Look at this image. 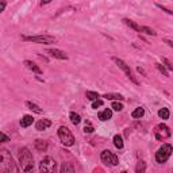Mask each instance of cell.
<instances>
[{
  "instance_id": "obj_26",
  "label": "cell",
  "mask_w": 173,
  "mask_h": 173,
  "mask_svg": "<svg viewBox=\"0 0 173 173\" xmlns=\"http://www.w3.org/2000/svg\"><path fill=\"white\" fill-rule=\"evenodd\" d=\"M142 33H145V34H147V35H153V37H154V35L157 34L154 30H152L150 27H146V26H142Z\"/></svg>"
},
{
  "instance_id": "obj_9",
  "label": "cell",
  "mask_w": 173,
  "mask_h": 173,
  "mask_svg": "<svg viewBox=\"0 0 173 173\" xmlns=\"http://www.w3.org/2000/svg\"><path fill=\"white\" fill-rule=\"evenodd\" d=\"M100 160L101 162H104L105 165H112V166H115L119 162V160H118V156L114 154L110 150H103L100 154Z\"/></svg>"
},
{
  "instance_id": "obj_6",
  "label": "cell",
  "mask_w": 173,
  "mask_h": 173,
  "mask_svg": "<svg viewBox=\"0 0 173 173\" xmlns=\"http://www.w3.org/2000/svg\"><path fill=\"white\" fill-rule=\"evenodd\" d=\"M39 171L43 173H49V172H56L57 171V164L52 157H45L41 162H39Z\"/></svg>"
},
{
  "instance_id": "obj_2",
  "label": "cell",
  "mask_w": 173,
  "mask_h": 173,
  "mask_svg": "<svg viewBox=\"0 0 173 173\" xmlns=\"http://www.w3.org/2000/svg\"><path fill=\"white\" fill-rule=\"evenodd\" d=\"M19 164L23 172H31L34 169V158L31 152L27 147H22L19 150Z\"/></svg>"
},
{
  "instance_id": "obj_12",
  "label": "cell",
  "mask_w": 173,
  "mask_h": 173,
  "mask_svg": "<svg viewBox=\"0 0 173 173\" xmlns=\"http://www.w3.org/2000/svg\"><path fill=\"white\" fill-rule=\"evenodd\" d=\"M123 22H124V25L126 26H129L130 29H133V30H135V31H138V33H142V26H139L138 23H135L134 21H130V19H123Z\"/></svg>"
},
{
  "instance_id": "obj_7",
  "label": "cell",
  "mask_w": 173,
  "mask_h": 173,
  "mask_svg": "<svg viewBox=\"0 0 173 173\" xmlns=\"http://www.w3.org/2000/svg\"><path fill=\"white\" fill-rule=\"evenodd\" d=\"M112 61L115 62V64L119 66V68L123 70V72L126 73V76H127L130 80H131L133 82H134V84H138V80H137V78L133 76V73H131V69H130V66L126 64V62L123 61V60H120V58H118V57H112Z\"/></svg>"
},
{
  "instance_id": "obj_23",
  "label": "cell",
  "mask_w": 173,
  "mask_h": 173,
  "mask_svg": "<svg viewBox=\"0 0 173 173\" xmlns=\"http://www.w3.org/2000/svg\"><path fill=\"white\" fill-rule=\"evenodd\" d=\"M145 171H146V164H145L143 161H139L138 165H137V168H135V172L137 173H143Z\"/></svg>"
},
{
  "instance_id": "obj_35",
  "label": "cell",
  "mask_w": 173,
  "mask_h": 173,
  "mask_svg": "<svg viewBox=\"0 0 173 173\" xmlns=\"http://www.w3.org/2000/svg\"><path fill=\"white\" fill-rule=\"evenodd\" d=\"M6 4H7V3H6V0H2V12L6 10Z\"/></svg>"
},
{
  "instance_id": "obj_8",
  "label": "cell",
  "mask_w": 173,
  "mask_h": 173,
  "mask_svg": "<svg viewBox=\"0 0 173 173\" xmlns=\"http://www.w3.org/2000/svg\"><path fill=\"white\" fill-rule=\"evenodd\" d=\"M154 134H156V138L158 139V141H164V139H166V138L171 137V130H169V127H168L166 124L160 123V124L156 126Z\"/></svg>"
},
{
  "instance_id": "obj_10",
  "label": "cell",
  "mask_w": 173,
  "mask_h": 173,
  "mask_svg": "<svg viewBox=\"0 0 173 173\" xmlns=\"http://www.w3.org/2000/svg\"><path fill=\"white\" fill-rule=\"evenodd\" d=\"M48 54L57 60H68V54L60 49H48Z\"/></svg>"
},
{
  "instance_id": "obj_21",
  "label": "cell",
  "mask_w": 173,
  "mask_h": 173,
  "mask_svg": "<svg viewBox=\"0 0 173 173\" xmlns=\"http://www.w3.org/2000/svg\"><path fill=\"white\" fill-rule=\"evenodd\" d=\"M26 105L29 107L31 111H34V112H37V114H42V108L41 107H38L37 104H34V103H31V101H27Z\"/></svg>"
},
{
  "instance_id": "obj_34",
  "label": "cell",
  "mask_w": 173,
  "mask_h": 173,
  "mask_svg": "<svg viewBox=\"0 0 173 173\" xmlns=\"http://www.w3.org/2000/svg\"><path fill=\"white\" fill-rule=\"evenodd\" d=\"M164 42H165V43H168V45L171 46V48H173V41H171V39H166V38H165V39H164Z\"/></svg>"
},
{
  "instance_id": "obj_15",
  "label": "cell",
  "mask_w": 173,
  "mask_h": 173,
  "mask_svg": "<svg viewBox=\"0 0 173 173\" xmlns=\"http://www.w3.org/2000/svg\"><path fill=\"white\" fill-rule=\"evenodd\" d=\"M33 122H34V118L33 116H31V115H25L21 119V126L26 129V127H29V126L33 124Z\"/></svg>"
},
{
  "instance_id": "obj_36",
  "label": "cell",
  "mask_w": 173,
  "mask_h": 173,
  "mask_svg": "<svg viewBox=\"0 0 173 173\" xmlns=\"http://www.w3.org/2000/svg\"><path fill=\"white\" fill-rule=\"evenodd\" d=\"M50 2H52V0H42V2H41V6H46V4H49Z\"/></svg>"
},
{
  "instance_id": "obj_37",
  "label": "cell",
  "mask_w": 173,
  "mask_h": 173,
  "mask_svg": "<svg viewBox=\"0 0 173 173\" xmlns=\"http://www.w3.org/2000/svg\"><path fill=\"white\" fill-rule=\"evenodd\" d=\"M137 70H138V72H139V73H142V74H143V76H146V73H145V70H143L142 68H139V66H138V68H137Z\"/></svg>"
},
{
  "instance_id": "obj_27",
  "label": "cell",
  "mask_w": 173,
  "mask_h": 173,
  "mask_svg": "<svg viewBox=\"0 0 173 173\" xmlns=\"http://www.w3.org/2000/svg\"><path fill=\"white\" fill-rule=\"evenodd\" d=\"M112 110H115V111H122V110H123V104L122 103H119V101H114L112 103Z\"/></svg>"
},
{
  "instance_id": "obj_31",
  "label": "cell",
  "mask_w": 173,
  "mask_h": 173,
  "mask_svg": "<svg viewBox=\"0 0 173 173\" xmlns=\"http://www.w3.org/2000/svg\"><path fill=\"white\" fill-rule=\"evenodd\" d=\"M100 105H103V100H100V99H96V100H93V103H92V108H97V107H100Z\"/></svg>"
},
{
  "instance_id": "obj_24",
  "label": "cell",
  "mask_w": 173,
  "mask_h": 173,
  "mask_svg": "<svg viewBox=\"0 0 173 173\" xmlns=\"http://www.w3.org/2000/svg\"><path fill=\"white\" fill-rule=\"evenodd\" d=\"M85 96L88 97L89 100H96V99H99V93L97 92H92V91H86V93H85Z\"/></svg>"
},
{
  "instance_id": "obj_28",
  "label": "cell",
  "mask_w": 173,
  "mask_h": 173,
  "mask_svg": "<svg viewBox=\"0 0 173 173\" xmlns=\"http://www.w3.org/2000/svg\"><path fill=\"white\" fill-rule=\"evenodd\" d=\"M156 66H157V69L160 70L161 73L164 74V76H169V73H168V70L165 69V66L164 65H161V64H156Z\"/></svg>"
},
{
  "instance_id": "obj_18",
  "label": "cell",
  "mask_w": 173,
  "mask_h": 173,
  "mask_svg": "<svg viewBox=\"0 0 173 173\" xmlns=\"http://www.w3.org/2000/svg\"><path fill=\"white\" fill-rule=\"evenodd\" d=\"M145 115V110L142 107H138V108H135L134 111L131 112V116L134 118V119H141Z\"/></svg>"
},
{
  "instance_id": "obj_3",
  "label": "cell",
  "mask_w": 173,
  "mask_h": 173,
  "mask_svg": "<svg viewBox=\"0 0 173 173\" xmlns=\"http://www.w3.org/2000/svg\"><path fill=\"white\" fill-rule=\"evenodd\" d=\"M58 137H60V141L64 146H73L74 145V137L66 126H61L58 129Z\"/></svg>"
},
{
  "instance_id": "obj_1",
  "label": "cell",
  "mask_w": 173,
  "mask_h": 173,
  "mask_svg": "<svg viewBox=\"0 0 173 173\" xmlns=\"http://www.w3.org/2000/svg\"><path fill=\"white\" fill-rule=\"evenodd\" d=\"M19 166L14 162L12 156L8 150L2 149L0 150V173H18Z\"/></svg>"
},
{
  "instance_id": "obj_11",
  "label": "cell",
  "mask_w": 173,
  "mask_h": 173,
  "mask_svg": "<svg viewBox=\"0 0 173 173\" xmlns=\"http://www.w3.org/2000/svg\"><path fill=\"white\" fill-rule=\"evenodd\" d=\"M50 126H52V122H50L49 119H41L35 123V129H37L38 131H43V130L49 129Z\"/></svg>"
},
{
  "instance_id": "obj_30",
  "label": "cell",
  "mask_w": 173,
  "mask_h": 173,
  "mask_svg": "<svg viewBox=\"0 0 173 173\" xmlns=\"http://www.w3.org/2000/svg\"><path fill=\"white\" fill-rule=\"evenodd\" d=\"M162 64H165V66H166V68L169 69V70H173V65L171 64V61L168 60V58H162Z\"/></svg>"
},
{
  "instance_id": "obj_14",
  "label": "cell",
  "mask_w": 173,
  "mask_h": 173,
  "mask_svg": "<svg viewBox=\"0 0 173 173\" xmlns=\"http://www.w3.org/2000/svg\"><path fill=\"white\" fill-rule=\"evenodd\" d=\"M34 146L38 152H46V149H48V142L43 139H37L34 142Z\"/></svg>"
},
{
  "instance_id": "obj_13",
  "label": "cell",
  "mask_w": 173,
  "mask_h": 173,
  "mask_svg": "<svg viewBox=\"0 0 173 173\" xmlns=\"http://www.w3.org/2000/svg\"><path fill=\"white\" fill-rule=\"evenodd\" d=\"M25 65H26V68H27V69L33 70L34 73H37V74H42V69L39 68L38 65H35L33 61H29V60H26V61H25Z\"/></svg>"
},
{
  "instance_id": "obj_22",
  "label": "cell",
  "mask_w": 173,
  "mask_h": 173,
  "mask_svg": "<svg viewBox=\"0 0 173 173\" xmlns=\"http://www.w3.org/2000/svg\"><path fill=\"white\" fill-rule=\"evenodd\" d=\"M114 145H115L116 149H122V147H123V139H122L120 135H115V137H114Z\"/></svg>"
},
{
  "instance_id": "obj_33",
  "label": "cell",
  "mask_w": 173,
  "mask_h": 173,
  "mask_svg": "<svg viewBox=\"0 0 173 173\" xmlns=\"http://www.w3.org/2000/svg\"><path fill=\"white\" fill-rule=\"evenodd\" d=\"M0 135H2V142H7V141H10V138H8V137H7V135L4 134V133H2V134H0Z\"/></svg>"
},
{
  "instance_id": "obj_32",
  "label": "cell",
  "mask_w": 173,
  "mask_h": 173,
  "mask_svg": "<svg viewBox=\"0 0 173 173\" xmlns=\"http://www.w3.org/2000/svg\"><path fill=\"white\" fill-rule=\"evenodd\" d=\"M157 7H158L160 10L165 11V12H166V14H169V15H173V11H172V10H169V8H166V7H164V6H161V4H157Z\"/></svg>"
},
{
  "instance_id": "obj_16",
  "label": "cell",
  "mask_w": 173,
  "mask_h": 173,
  "mask_svg": "<svg viewBox=\"0 0 173 173\" xmlns=\"http://www.w3.org/2000/svg\"><path fill=\"white\" fill-rule=\"evenodd\" d=\"M97 116H99V119L103 120V122L104 120H108V119H111V116H112V111L110 108H105L104 111L99 112V115H97Z\"/></svg>"
},
{
  "instance_id": "obj_5",
  "label": "cell",
  "mask_w": 173,
  "mask_h": 173,
  "mask_svg": "<svg viewBox=\"0 0 173 173\" xmlns=\"http://www.w3.org/2000/svg\"><path fill=\"white\" fill-rule=\"evenodd\" d=\"M23 41H29L33 43H43V45H49V43H54L56 42V38L50 37V35H23L22 37Z\"/></svg>"
},
{
  "instance_id": "obj_25",
  "label": "cell",
  "mask_w": 173,
  "mask_h": 173,
  "mask_svg": "<svg viewBox=\"0 0 173 173\" xmlns=\"http://www.w3.org/2000/svg\"><path fill=\"white\" fill-rule=\"evenodd\" d=\"M158 116L161 119H168L169 118V110L168 108H161L158 111Z\"/></svg>"
},
{
  "instance_id": "obj_17",
  "label": "cell",
  "mask_w": 173,
  "mask_h": 173,
  "mask_svg": "<svg viewBox=\"0 0 173 173\" xmlns=\"http://www.w3.org/2000/svg\"><path fill=\"white\" fill-rule=\"evenodd\" d=\"M60 172L61 173H66V172H74V166L70 162H64L61 165V168H60Z\"/></svg>"
},
{
  "instance_id": "obj_29",
  "label": "cell",
  "mask_w": 173,
  "mask_h": 173,
  "mask_svg": "<svg viewBox=\"0 0 173 173\" xmlns=\"http://www.w3.org/2000/svg\"><path fill=\"white\" fill-rule=\"evenodd\" d=\"M92 131H93V126L91 124V122H86L84 127V133H92Z\"/></svg>"
},
{
  "instance_id": "obj_4",
  "label": "cell",
  "mask_w": 173,
  "mask_h": 173,
  "mask_svg": "<svg viewBox=\"0 0 173 173\" xmlns=\"http://www.w3.org/2000/svg\"><path fill=\"white\" fill-rule=\"evenodd\" d=\"M172 152H173L172 145H171V143H164L162 146H161L158 150H157V153H156V161H157L158 164L166 162L168 158H169V157H171V154H172Z\"/></svg>"
},
{
  "instance_id": "obj_20",
  "label": "cell",
  "mask_w": 173,
  "mask_h": 173,
  "mask_svg": "<svg viewBox=\"0 0 173 173\" xmlns=\"http://www.w3.org/2000/svg\"><path fill=\"white\" fill-rule=\"evenodd\" d=\"M69 118H70V122H72L74 126H77V124L81 122L80 115H78V114H76V112H70V114H69Z\"/></svg>"
},
{
  "instance_id": "obj_19",
  "label": "cell",
  "mask_w": 173,
  "mask_h": 173,
  "mask_svg": "<svg viewBox=\"0 0 173 173\" xmlns=\"http://www.w3.org/2000/svg\"><path fill=\"white\" fill-rule=\"evenodd\" d=\"M103 97H105L107 100H123L124 99L120 93H105V95H103Z\"/></svg>"
}]
</instances>
